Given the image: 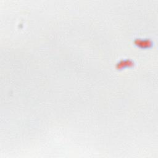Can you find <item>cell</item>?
Wrapping results in <instances>:
<instances>
[{
    "mask_svg": "<svg viewBox=\"0 0 158 158\" xmlns=\"http://www.w3.org/2000/svg\"><path fill=\"white\" fill-rule=\"evenodd\" d=\"M133 42L134 45L141 49H149L153 44V42L151 39L145 38H136Z\"/></svg>",
    "mask_w": 158,
    "mask_h": 158,
    "instance_id": "cell-1",
    "label": "cell"
},
{
    "mask_svg": "<svg viewBox=\"0 0 158 158\" xmlns=\"http://www.w3.org/2000/svg\"><path fill=\"white\" fill-rule=\"evenodd\" d=\"M134 61L130 59H122L117 61L115 64V69L117 70H123L127 68H131L134 66Z\"/></svg>",
    "mask_w": 158,
    "mask_h": 158,
    "instance_id": "cell-2",
    "label": "cell"
}]
</instances>
